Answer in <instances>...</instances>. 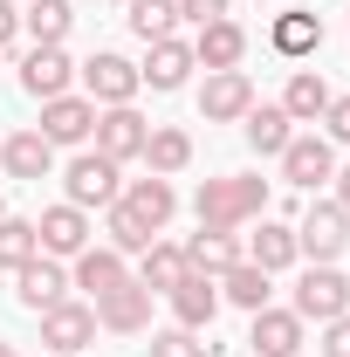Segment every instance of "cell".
<instances>
[{
  "instance_id": "obj_10",
  "label": "cell",
  "mask_w": 350,
  "mask_h": 357,
  "mask_svg": "<svg viewBox=\"0 0 350 357\" xmlns=\"http://www.w3.org/2000/svg\"><path fill=\"white\" fill-rule=\"evenodd\" d=\"M83 83H89V103L110 110V103H131L137 89H144V76H137V62H124V55L103 48V55H89V62H83Z\"/></svg>"
},
{
  "instance_id": "obj_6",
  "label": "cell",
  "mask_w": 350,
  "mask_h": 357,
  "mask_svg": "<svg viewBox=\"0 0 350 357\" xmlns=\"http://www.w3.org/2000/svg\"><path fill=\"white\" fill-rule=\"evenodd\" d=\"M89 310H96V330H117V337H137V330H151V289H144V282L131 275V282H117L110 296H96Z\"/></svg>"
},
{
  "instance_id": "obj_13",
  "label": "cell",
  "mask_w": 350,
  "mask_h": 357,
  "mask_svg": "<svg viewBox=\"0 0 350 357\" xmlns=\"http://www.w3.org/2000/svg\"><path fill=\"white\" fill-rule=\"evenodd\" d=\"M117 206H124V213H131L137 227H151V234H165V220H172L178 213V192H172V178H131V185H124V192H117Z\"/></svg>"
},
{
  "instance_id": "obj_2",
  "label": "cell",
  "mask_w": 350,
  "mask_h": 357,
  "mask_svg": "<svg viewBox=\"0 0 350 357\" xmlns=\"http://www.w3.org/2000/svg\"><path fill=\"white\" fill-rule=\"evenodd\" d=\"M124 165H110L103 151H76L69 158V172H62V185H69V206H117V192H124Z\"/></svg>"
},
{
  "instance_id": "obj_37",
  "label": "cell",
  "mask_w": 350,
  "mask_h": 357,
  "mask_svg": "<svg viewBox=\"0 0 350 357\" xmlns=\"http://www.w3.org/2000/svg\"><path fill=\"white\" fill-rule=\"evenodd\" d=\"M178 21L206 28V21H227V0H178Z\"/></svg>"
},
{
  "instance_id": "obj_42",
  "label": "cell",
  "mask_w": 350,
  "mask_h": 357,
  "mask_svg": "<svg viewBox=\"0 0 350 357\" xmlns=\"http://www.w3.org/2000/svg\"><path fill=\"white\" fill-rule=\"evenodd\" d=\"M48 357H62V351H48Z\"/></svg>"
},
{
  "instance_id": "obj_24",
  "label": "cell",
  "mask_w": 350,
  "mask_h": 357,
  "mask_svg": "<svg viewBox=\"0 0 350 357\" xmlns=\"http://www.w3.org/2000/svg\"><path fill=\"white\" fill-rule=\"evenodd\" d=\"M248 261H254V268H268V275L296 268V261H303V255H296V227L261 220V234H248Z\"/></svg>"
},
{
  "instance_id": "obj_22",
  "label": "cell",
  "mask_w": 350,
  "mask_h": 357,
  "mask_svg": "<svg viewBox=\"0 0 350 357\" xmlns=\"http://www.w3.org/2000/svg\"><path fill=\"white\" fill-rule=\"evenodd\" d=\"M282 110H289V124H323V110H330V83H323L316 69H296L289 89H282Z\"/></svg>"
},
{
  "instance_id": "obj_40",
  "label": "cell",
  "mask_w": 350,
  "mask_h": 357,
  "mask_svg": "<svg viewBox=\"0 0 350 357\" xmlns=\"http://www.w3.org/2000/svg\"><path fill=\"white\" fill-rule=\"evenodd\" d=\"M0 357H14V344H0Z\"/></svg>"
},
{
  "instance_id": "obj_16",
  "label": "cell",
  "mask_w": 350,
  "mask_h": 357,
  "mask_svg": "<svg viewBox=\"0 0 350 357\" xmlns=\"http://www.w3.org/2000/svg\"><path fill=\"white\" fill-rule=\"evenodd\" d=\"M248 351L254 357H303V316L296 310H254Z\"/></svg>"
},
{
  "instance_id": "obj_25",
  "label": "cell",
  "mask_w": 350,
  "mask_h": 357,
  "mask_svg": "<svg viewBox=\"0 0 350 357\" xmlns=\"http://www.w3.org/2000/svg\"><path fill=\"white\" fill-rule=\"evenodd\" d=\"M220 303H234V310H248V316L268 310V268H254L248 255H241V261L220 275Z\"/></svg>"
},
{
  "instance_id": "obj_20",
  "label": "cell",
  "mask_w": 350,
  "mask_h": 357,
  "mask_svg": "<svg viewBox=\"0 0 350 357\" xmlns=\"http://www.w3.org/2000/svg\"><path fill=\"white\" fill-rule=\"evenodd\" d=\"M117 282H131V268H124L117 248H83L76 268H69V289H89V296H110Z\"/></svg>"
},
{
  "instance_id": "obj_18",
  "label": "cell",
  "mask_w": 350,
  "mask_h": 357,
  "mask_svg": "<svg viewBox=\"0 0 350 357\" xmlns=\"http://www.w3.org/2000/svg\"><path fill=\"white\" fill-rule=\"evenodd\" d=\"M69 76H76V62L62 55V48H28V62H21V89L48 103V96H69Z\"/></svg>"
},
{
  "instance_id": "obj_23",
  "label": "cell",
  "mask_w": 350,
  "mask_h": 357,
  "mask_svg": "<svg viewBox=\"0 0 350 357\" xmlns=\"http://www.w3.org/2000/svg\"><path fill=\"white\" fill-rule=\"evenodd\" d=\"M241 131H248V144H254V151H261V158H282V151H289V110H282V103H254V110H248V117H241Z\"/></svg>"
},
{
  "instance_id": "obj_11",
  "label": "cell",
  "mask_w": 350,
  "mask_h": 357,
  "mask_svg": "<svg viewBox=\"0 0 350 357\" xmlns=\"http://www.w3.org/2000/svg\"><path fill=\"white\" fill-rule=\"evenodd\" d=\"M178 316V330H213V316H220V275H199V268H185L178 275V289L165 296Z\"/></svg>"
},
{
  "instance_id": "obj_27",
  "label": "cell",
  "mask_w": 350,
  "mask_h": 357,
  "mask_svg": "<svg viewBox=\"0 0 350 357\" xmlns=\"http://www.w3.org/2000/svg\"><path fill=\"white\" fill-rule=\"evenodd\" d=\"M234 261H241V241H234V234H213V227H199V234L185 241V268H199V275H227Z\"/></svg>"
},
{
  "instance_id": "obj_29",
  "label": "cell",
  "mask_w": 350,
  "mask_h": 357,
  "mask_svg": "<svg viewBox=\"0 0 350 357\" xmlns=\"http://www.w3.org/2000/svg\"><path fill=\"white\" fill-rule=\"evenodd\" d=\"M69 0H28L21 7V28L35 35V48H62V35H69Z\"/></svg>"
},
{
  "instance_id": "obj_19",
  "label": "cell",
  "mask_w": 350,
  "mask_h": 357,
  "mask_svg": "<svg viewBox=\"0 0 350 357\" xmlns=\"http://www.w3.org/2000/svg\"><path fill=\"white\" fill-rule=\"evenodd\" d=\"M0 165H7V178H28V185H42V178L55 172V144H48L42 131H14L7 144H0Z\"/></svg>"
},
{
  "instance_id": "obj_28",
  "label": "cell",
  "mask_w": 350,
  "mask_h": 357,
  "mask_svg": "<svg viewBox=\"0 0 350 357\" xmlns=\"http://www.w3.org/2000/svg\"><path fill=\"white\" fill-rule=\"evenodd\" d=\"M178 275H185V248H172V241H151V248H144V261H137V282H144L151 296H172Z\"/></svg>"
},
{
  "instance_id": "obj_9",
  "label": "cell",
  "mask_w": 350,
  "mask_h": 357,
  "mask_svg": "<svg viewBox=\"0 0 350 357\" xmlns=\"http://www.w3.org/2000/svg\"><path fill=\"white\" fill-rule=\"evenodd\" d=\"M14 296H21V310H55L62 296H69V268L55 261V255H35V261L14 268Z\"/></svg>"
},
{
  "instance_id": "obj_15",
  "label": "cell",
  "mask_w": 350,
  "mask_h": 357,
  "mask_svg": "<svg viewBox=\"0 0 350 357\" xmlns=\"http://www.w3.org/2000/svg\"><path fill=\"white\" fill-rule=\"evenodd\" d=\"M35 234H42V255H55V261H76V255L89 248V213L62 199V206H48L42 220H35Z\"/></svg>"
},
{
  "instance_id": "obj_5",
  "label": "cell",
  "mask_w": 350,
  "mask_h": 357,
  "mask_svg": "<svg viewBox=\"0 0 350 357\" xmlns=\"http://www.w3.org/2000/svg\"><path fill=\"white\" fill-rule=\"evenodd\" d=\"M96 151L110 158V165H131V158H144V137H151V124L137 117L131 103H110V110H96Z\"/></svg>"
},
{
  "instance_id": "obj_7",
  "label": "cell",
  "mask_w": 350,
  "mask_h": 357,
  "mask_svg": "<svg viewBox=\"0 0 350 357\" xmlns=\"http://www.w3.org/2000/svg\"><path fill=\"white\" fill-rule=\"evenodd\" d=\"M282 178H289V185H303V192L330 185V178H337V144H330V137H316V131L289 137V151H282Z\"/></svg>"
},
{
  "instance_id": "obj_12",
  "label": "cell",
  "mask_w": 350,
  "mask_h": 357,
  "mask_svg": "<svg viewBox=\"0 0 350 357\" xmlns=\"http://www.w3.org/2000/svg\"><path fill=\"white\" fill-rule=\"evenodd\" d=\"M42 344H48V351H62V357H76L83 344H96V310L62 296L55 310H42Z\"/></svg>"
},
{
  "instance_id": "obj_41",
  "label": "cell",
  "mask_w": 350,
  "mask_h": 357,
  "mask_svg": "<svg viewBox=\"0 0 350 357\" xmlns=\"http://www.w3.org/2000/svg\"><path fill=\"white\" fill-rule=\"evenodd\" d=\"M0 220H7V199H0Z\"/></svg>"
},
{
  "instance_id": "obj_3",
  "label": "cell",
  "mask_w": 350,
  "mask_h": 357,
  "mask_svg": "<svg viewBox=\"0 0 350 357\" xmlns=\"http://www.w3.org/2000/svg\"><path fill=\"white\" fill-rule=\"evenodd\" d=\"M350 248V213L337 206V199H316L303 220H296V255H309V261H337Z\"/></svg>"
},
{
  "instance_id": "obj_34",
  "label": "cell",
  "mask_w": 350,
  "mask_h": 357,
  "mask_svg": "<svg viewBox=\"0 0 350 357\" xmlns=\"http://www.w3.org/2000/svg\"><path fill=\"white\" fill-rule=\"evenodd\" d=\"M220 344H199V330H158V337H151V357H213Z\"/></svg>"
},
{
  "instance_id": "obj_1",
  "label": "cell",
  "mask_w": 350,
  "mask_h": 357,
  "mask_svg": "<svg viewBox=\"0 0 350 357\" xmlns=\"http://www.w3.org/2000/svg\"><path fill=\"white\" fill-rule=\"evenodd\" d=\"M192 213H199V227H213V234H234V227H248V220L268 213V178H248V172L206 178L192 192Z\"/></svg>"
},
{
  "instance_id": "obj_17",
  "label": "cell",
  "mask_w": 350,
  "mask_h": 357,
  "mask_svg": "<svg viewBox=\"0 0 350 357\" xmlns=\"http://www.w3.org/2000/svg\"><path fill=\"white\" fill-rule=\"evenodd\" d=\"M241 55H248V28L241 21H206L199 28V42H192V62L213 76V69H241Z\"/></svg>"
},
{
  "instance_id": "obj_36",
  "label": "cell",
  "mask_w": 350,
  "mask_h": 357,
  "mask_svg": "<svg viewBox=\"0 0 350 357\" xmlns=\"http://www.w3.org/2000/svg\"><path fill=\"white\" fill-rule=\"evenodd\" d=\"M323 131H330V144H350V96H330V110H323Z\"/></svg>"
},
{
  "instance_id": "obj_39",
  "label": "cell",
  "mask_w": 350,
  "mask_h": 357,
  "mask_svg": "<svg viewBox=\"0 0 350 357\" xmlns=\"http://www.w3.org/2000/svg\"><path fill=\"white\" fill-rule=\"evenodd\" d=\"M337 206L350 213V165H337Z\"/></svg>"
},
{
  "instance_id": "obj_33",
  "label": "cell",
  "mask_w": 350,
  "mask_h": 357,
  "mask_svg": "<svg viewBox=\"0 0 350 357\" xmlns=\"http://www.w3.org/2000/svg\"><path fill=\"white\" fill-rule=\"evenodd\" d=\"M103 213H110V248H117V255H144V248L158 241V234H151V227H137L124 206H103Z\"/></svg>"
},
{
  "instance_id": "obj_32",
  "label": "cell",
  "mask_w": 350,
  "mask_h": 357,
  "mask_svg": "<svg viewBox=\"0 0 350 357\" xmlns=\"http://www.w3.org/2000/svg\"><path fill=\"white\" fill-rule=\"evenodd\" d=\"M42 255V234H35V220H0V268H21V261H35Z\"/></svg>"
},
{
  "instance_id": "obj_8",
  "label": "cell",
  "mask_w": 350,
  "mask_h": 357,
  "mask_svg": "<svg viewBox=\"0 0 350 357\" xmlns=\"http://www.w3.org/2000/svg\"><path fill=\"white\" fill-rule=\"evenodd\" d=\"M254 110V83H248V69H213L206 89H199V117L206 124H241Z\"/></svg>"
},
{
  "instance_id": "obj_30",
  "label": "cell",
  "mask_w": 350,
  "mask_h": 357,
  "mask_svg": "<svg viewBox=\"0 0 350 357\" xmlns=\"http://www.w3.org/2000/svg\"><path fill=\"white\" fill-rule=\"evenodd\" d=\"M268 42L282 48V55H296V62H303V55H316V48H323V21H316V14H275Z\"/></svg>"
},
{
  "instance_id": "obj_31",
  "label": "cell",
  "mask_w": 350,
  "mask_h": 357,
  "mask_svg": "<svg viewBox=\"0 0 350 357\" xmlns=\"http://www.w3.org/2000/svg\"><path fill=\"white\" fill-rule=\"evenodd\" d=\"M124 7H131L124 21H131V35H137L144 48H151V42H165V35L178 28V0H124Z\"/></svg>"
},
{
  "instance_id": "obj_21",
  "label": "cell",
  "mask_w": 350,
  "mask_h": 357,
  "mask_svg": "<svg viewBox=\"0 0 350 357\" xmlns=\"http://www.w3.org/2000/svg\"><path fill=\"white\" fill-rule=\"evenodd\" d=\"M199 62H192V42H178V35H165V42H151V62L137 69L151 89H185V76H192Z\"/></svg>"
},
{
  "instance_id": "obj_4",
  "label": "cell",
  "mask_w": 350,
  "mask_h": 357,
  "mask_svg": "<svg viewBox=\"0 0 350 357\" xmlns=\"http://www.w3.org/2000/svg\"><path fill=\"white\" fill-rule=\"evenodd\" d=\"M344 310H350V282L337 275V261H309L303 282H296V316L303 323H330Z\"/></svg>"
},
{
  "instance_id": "obj_35",
  "label": "cell",
  "mask_w": 350,
  "mask_h": 357,
  "mask_svg": "<svg viewBox=\"0 0 350 357\" xmlns=\"http://www.w3.org/2000/svg\"><path fill=\"white\" fill-rule=\"evenodd\" d=\"M316 351H323V357H350V310L323 323V344H316Z\"/></svg>"
},
{
  "instance_id": "obj_14",
  "label": "cell",
  "mask_w": 350,
  "mask_h": 357,
  "mask_svg": "<svg viewBox=\"0 0 350 357\" xmlns=\"http://www.w3.org/2000/svg\"><path fill=\"white\" fill-rule=\"evenodd\" d=\"M35 131H42L48 144H89V131H96V103H89V96H48Z\"/></svg>"
},
{
  "instance_id": "obj_38",
  "label": "cell",
  "mask_w": 350,
  "mask_h": 357,
  "mask_svg": "<svg viewBox=\"0 0 350 357\" xmlns=\"http://www.w3.org/2000/svg\"><path fill=\"white\" fill-rule=\"evenodd\" d=\"M14 42H21V7L0 0V48H14Z\"/></svg>"
},
{
  "instance_id": "obj_26",
  "label": "cell",
  "mask_w": 350,
  "mask_h": 357,
  "mask_svg": "<svg viewBox=\"0 0 350 357\" xmlns=\"http://www.w3.org/2000/svg\"><path fill=\"white\" fill-rule=\"evenodd\" d=\"M144 165H151L158 178L185 172V165H192V137L178 131V124H151V137H144Z\"/></svg>"
}]
</instances>
